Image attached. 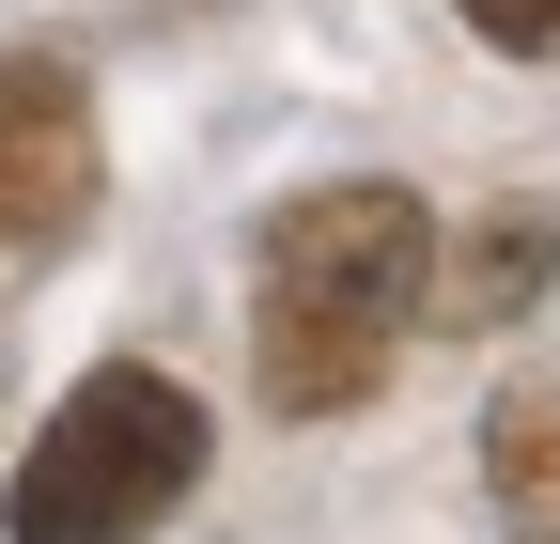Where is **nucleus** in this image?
<instances>
[{
  "label": "nucleus",
  "mask_w": 560,
  "mask_h": 544,
  "mask_svg": "<svg viewBox=\"0 0 560 544\" xmlns=\"http://www.w3.org/2000/svg\"><path fill=\"white\" fill-rule=\"evenodd\" d=\"M202 389H172L156 358H94L79 389L47 404V436H32V466H16V544H156L172 529V498L202 483Z\"/></svg>",
  "instance_id": "f03ea898"
},
{
  "label": "nucleus",
  "mask_w": 560,
  "mask_h": 544,
  "mask_svg": "<svg viewBox=\"0 0 560 544\" xmlns=\"http://www.w3.org/2000/svg\"><path fill=\"white\" fill-rule=\"evenodd\" d=\"M482 483H499V513L529 544H560V374H529V389L482 404Z\"/></svg>",
  "instance_id": "20e7f679"
},
{
  "label": "nucleus",
  "mask_w": 560,
  "mask_h": 544,
  "mask_svg": "<svg viewBox=\"0 0 560 544\" xmlns=\"http://www.w3.org/2000/svg\"><path fill=\"white\" fill-rule=\"evenodd\" d=\"M545 264H560V234H545V218H499V234L467 249V281H452V296H420V311H452V327H499V311L545 281Z\"/></svg>",
  "instance_id": "39448f33"
},
{
  "label": "nucleus",
  "mask_w": 560,
  "mask_h": 544,
  "mask_svg": "<svg viewBox=\"0 0 560 544\" xmlns=\"http://www.w3.org/2000/svg\"><path fill=\"white\" fill-rule=\"evenodd\" d=\"M420 296H436V218L405 187H312L265 218V281H249V374L280 421H359L389 389Z\"/></svg>",
  "instance_id": "f257e3e1"
},
{
  "label": "nucleus",
  "mask_w": 560,
  "mask_h": 544,
  "mask_svg": "<svg viewBox=\"0 0 560 544\" xmlns=\"http://www.w3.org/2000/svg\"><path fill=\"white\" fill-rule=\"evenodd\" d=\"M452 16L499 47V62H545V47H560V0H452Z\"/></svg>",
  "instance_id": "423d86ee"
},
{
  "label": "nucleus",
  "mask_w": 560,
  "mask_h": 544,
  "mask_svg": "<svg viewBox=\"0 0 560 544\" xmlns=\"http://www.w3.org/2000/svg\"><path fill=\"white\" fill-rule=\"evenodd\" d=\"M109 187V141H94V79L79 62L16 47L0 62V249H62Z\"/></svg>",
  "instance_id": "7ed1b4c3"
}]
</instances>
